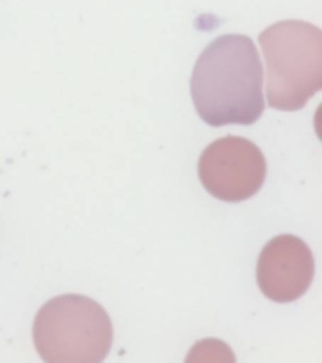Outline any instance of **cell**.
<instances>
[{
	"instance_id": "3957f363",
	"label": "cell",
	"mask_w": 322,
	"mask_h": 363,
	"mask_svg": "<svg viewBox=\"0 0 322 363\" xmlns=\"http://www.w3.org/2000/svg\"><path fill=\"white\" fill-rule=\"evenodd\" d=\"M33 337L36 352L48 363H100L111 350L113 328L94 299L66 294L38 311Z\"/></svg>"
},
{
	"instance_id": "5b68a950",
	"label": "cell",
	"mask_w": 322,
	"mask_h": 363,
	"mask_svg": "<svg viewBox=\"0 0 322 363\" xmlns=\"http://www.w3.org/2000/svg\"><path fill=\"white\" fill-rule=\"evenodd\" d=\"M315 277V258L306 241L296 235H277L266 243L257 264V282L262 294L277 303H290L309 290Z\"/></svg>"
},
{
	"instance_id": "7a4b0ae2",
	"label": "cell",
	"mask_w": 322,
	"mask_h": 363,
	"mask_svg": "<svg viewBox=\"0 0 322 363\" xmlns=\"http://www.w3.org/2000/svg\"><path fill=\"white\" fill-rule=\"evenodd\" d=\"M266 59V98L298 111L322 89V33L307 21H279L258 36Z\"/></svg>"
},
{
	"instance_id": "6da1fadb",
	"label": "cell",
	"mask_w": 322,
	"mask_h": 363,
	"mask_svg": "<svg viewBox=\"0 0 322 363\" xmlns=\"http://www.w3.org/2000/svg\"><path fill=\"white\" fill-rule=\"evenodd\" d=\"M262 62L249 36L224 34L198 57L191 96L209 126L252 125L264 113Z\"/></svg>"
},
{
	"instance_id": "277c9868",
	"label": "cell",
	"mask_w": 322,
	"mask_h": 363,
	"mask_svg": "<svg viewBox=\"0 0 322 363\" xmlns=\"http://www.w3.org/2000/svg\"><path fill=\"white\" fill-rule=\"evenodd\" d=\"M204 189L223 201H245L262 189L266 158L251 140L224 136L209 143L198 160Z\"/></svg>"
}]
</instances>
